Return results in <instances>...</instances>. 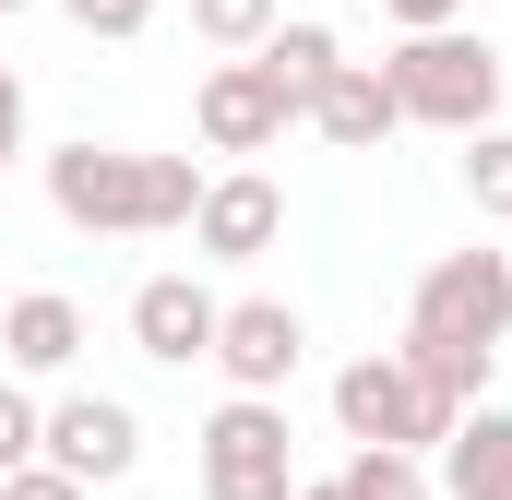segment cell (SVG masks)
Masks as SVG:
<instances>
[{"label": "cell", "mask_w": 512, "mask_h": 500, "mask_svg": "<svg viewBox=\"0 0 512 500\" xmlns=\"http://www.w3.org/2000/svg\"><path fill=\"white\" fill-rule=\"evenodd\" d=\"M501 334H512V250H441L417 274V310H405V346L393 358L429 381L441 405H477Z\"/></svg>", "instance_id": "6da1fadb"}, {"label": "cell", "mask_w": 512, "mask_h": 500, "mask_svg": "<svg viewBox=\"0 0 512 500\" xmlns=\"http://www.w3.org/2000/svg\"><path fill=\"white\" fill-rule=\"evenodd\" d=\"M48 203H60V227H84V239H155V227H191V215H203V179H191V155L60 143V155H48Z\"/></svg>", "instance_id": "7a4b0ae2"}, {"label": "cell", "mask_w": 512, "mask_h": 500, "mask_svg": "<svg viewBox=\"0 0 512 500\" xmlns=\"http://www.w3.org/2000/svg\"><path fill=\"white\" fill-rule=\"evenodd\" d=\"M382 84H393V108L405 120H429V131H501V48L489 36H465V24H441V36H405L382 60Z\"/></svg>", "instance_id": "3957f363"}, {"label": "cell", "mask_w": 512, "mask_h": 500, "mask_svg": "<svg viewBox=\"0 0 512 500\" xmlns=\"http://www.w3.org/2000/svg\"><path fill=\"white\" fill-rule=\"evenodd\" d=\"M334 417H346L358 453H429V441H453L465 405H441V393L382 346V358H346V370H334Z\"/></svg>", "instance_id": "277c9868"}, {"label": "cell", "mask_w": 512, "mask_h": 500, "mask_svg": "<svg viewBox=\"0 0 512 500\" xmlns=\"http://www.w3.org/2000/svg\"><path fill=\"white\" fill-rule=\"evenodd\" d=\"M203 500H298V441H286V405L227 393L203 417Z\"/></svg>", "instance_id": "5b68a950"}, {"label": "cell", "mask_w": 512, "mask_h": 500, "mask_svg": "<svg viewBox=\"0 0 512 500\" xmlns=\"http://www.w3.org/2000/svg\"><path fill=\"white\" fill-rule=\"evenodd\" d=\"M36 465H60L72 489H120L131 465H143V417H131L120 393H60L48 429H36Z\"/></svg>", "instance_id": "8992f818"}, {"label": "cell", "mask_w": 512, "mask_h": 500, "mask_svg": "<svg viewBox=\"0 0 512 500\" xmlns=\"http://www.w3.org/2000/svg\"><path fill=\"white\" fill-rule=\"evenodd\" d=\"M298 358H310V322L286 310V298H227V322H215V370L239 381V393H286L298 381Z\"/></svg>", "instance_id": "52a82bcc"}, {"label": "cell", "mask_w": 512, "mask_h": 500, "mask_svg": "<svg viewBox=\"0 0 512 500\" xmlns=\"http://www.w3.org/2000/svg\"><path fill=\"white\" fill-rule=\"evenodd\" d=\"M215 322H227V298H203L191 274H143V286H131V346H143L155 370L215 358Z\"/></svg>", "instance_id": "ba28073f"}, {"label": "cell", "mask_w": 512, "mask_h": 500, "mask_svg": "<svg viewBox=\"0 0 512 500\" xmlns=\"http://www.w3.org/2000/svg\"><path fill=\"white\" fill-rule=\"evenodd\" d=\"M191 239L215 250V262H262V250L286 239V191H274L262 167H227V179H203V215H191Z\"/></svg>", "instance_id": "9c48e42d"}, {"label": "cell", "mask_w": 512, "mask_h": 500, "mask_svg": "<svg viewBox=\"0 0 512 500\" xmlns=\"http://www.w3.org/2000/svg\"><path fill=\"white\" fill-rule=\"evenodd\" d=\"M191 120H203L215 155H274V143H286V108H274L262 60H215V72H203V96H191Z\"/></svg>", "instance_id": "30bf717a"}, {"label": "cell", "mask_w": 512, "mask_h": 500, "mask_svg": "<svg viewBox=\"0 0 512 500\" xmlns=\"http://www.w3.org/2000/svg\"><path fill=\"white\" fill-rule=\"evenodd\" d=\"M334 72H346V48H334V24H322V12H286V24L262 36V84H274V108H286V120H310Z\"/></svg>", "instance_id": "8fae6325"}, {"label": "cell", "mask_w": 512, "mask_h": 500, "mask_svg": "<svg viewBox=\"0 0 512 500\" xmlns=\"http://www.w3.org/2000/svg\"><path fill=\"white\" fill-rule=\"evenodd\" d=\"M441 500H512V405H465L441 441Z\"/></svg>", "instance_id": "7c38bea8"}, {"label": "cell", "mask_w": 512, "mask_h": 500, "mask_svg": "<svg viewBox=\"0 0 512 500\" xmlns=\"http://www.w3.org/2000/svg\"><path fill=\"white\" fill-rule=\"evenodd\" d=\"M310 131H322V143H346V155H370V143H393V131H405V108H393L382 60H346V72L322 84V108H310Z\"/></svg>", "instance_id": "4fadbf2b"}, {"label": "cell", "mask_w": 512, "mask_h": 500, "mask_svg": "<svg viewBox=\"0 0 512 500\" xmlns=\"http://www.w3.org/2000/svg\"><path fill=\"white\" fill-rule=\"evenodd\" d=\"M0 358H12V370H72V358H84V310H72V298H60V286H36V298H12V322H0Z\"/></svg>", "instance_id": "5bb4252c"}, {"label": "cell", "mask_w": 512, "mask_h": 500, "mask_svg": "<svg viewBox=\"0 0 512 500\" xmlns=\"http://www.w3.org/2000/svg\"><path fill=\"white\" fill-rule=\"evenodd\" d=\"M286 24V0H191V36L227 48V60H262V36Z\"/></svg>", "instance_id": "9a60e30c"}, {"label": "cell", "mask_w": 512, "mask_h": 500, "mask_svg": "<svg viewBox=\"0 0 512 500\" xmlns=\"http://www.w3.org/2000/svg\"><path fill=\"white\" fill-rule=\"evenodd\" d=\"M334 500H441V477H429V453H358Z\"/></svg>", "instance_id": "2e32d148"}, {"label": "cell", "mask_w": 512, "mask_h": 500, "mask_svg": "<svg viewBox=\"0 0 512 500\" xmlns=\"http://www.w3.org/2000/svg\"><path fill=\"white\" fill-rule=\"evenodd\" d=\"M465 191H477V215L512 227V131H477V143H465Z\"/></svg>", "instance_id": "e0dca14e"}, {"label": "cell", "mask_w": 512, "mask_h": 500, "mask_svg": "<svg viewBox=\"0 0 512 500\" xmlns=\"http://www.w3.org/2000/svg\"><path fill=\"white\" fill-rule=\"evenodd\" d=\"M36 429H48V405H36L24 381H0V477H24V465H36Z\"/></svg>", "instance_id": "ac0fdd59"}, {"label": "cell", "mask_w": 512, "mask_h": 500, "mask_svg": "<svg viewBox=\"0 0 512 500\" xmlns=\"http://www.w3.org/2000/svg\"><path fill=\"white\" fill-rule=\"evenodd\" d=\"M60 12H72L84 36H143V24H155V0H60Z\"/></svg>", "instance_id": "d6986e66"}, {"label": "cell", "mask_w": 512, "mask_h": 500, "mask_svg": "<svg viewBox=\"0 0 512 500\" xmlns=\"http://www.w3.org/2000/svg\"><path fill=\"white\" fill-rule=\"evenodd\" d=\"M0 500H96V489H72L60 465H24V477H0Z\"/></svg>", "instance_id": "ffe728a7"}, {"label": "cell", "mask_w": 512, "mask_h": 500, "mask_svg": "<svg viewBox=\"0 0 512 500\" xmlns=\"http://www.w3.org/2000/svg\"><path fill=\"white\" fill-rule=\"evenodd\" d=\"M12 155H24V72L0 60V167H12Z\"/></svg>", "instance_id": "44dd1931"}, {"label": "cell", "mask_w": 512, "mask_h": 500, "mask_svg": "<svg viewBox=\"0 0 512 500\" xmlns=\"http://www.w3.org/2000/svg\"><path fill=\"white\" fill-rule=\"evenodd\" d=\"M393 24H405V36H441V24H453V12H465V0H382Z\"/></svg>", "instance_id": "7402d4cb"}, {"label": "cell", "mask_w": 512, "mask_h": 500, "mask_svg": "<svg viewBox=\"0 0 512 500\" xmlns=\"http://www.w3.org/2000/svg\"><path fill=\"white\" fill-rule=\"evenodd\" d=\"M0 12H36V0H0Z\"/></svg>", "instance_id": "603a6c76"}, {"label": "cell", "mask_w": 512, "mask_h": 500, "mask_svg": "<svg viewBox=\"0 0 512 500\" xmlns=\"http://www.w3.org/2000/svg\"><path fill=\"white\" fill-rule=\"evenodd\" d=\"M298 500H334V489H298Z\"/></svg>", "instance_id": "cb8c5ba5"}]
</instances>
